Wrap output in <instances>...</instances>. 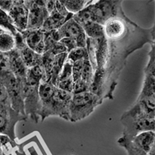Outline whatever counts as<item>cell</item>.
<instances>
[{"instance_id": "6da1fadb", "label": "cell", "mask_w": 155, "mask_h": 155, "mask_svg": "<svg viewBox=\"0 0 155 155\" xmlns=\"http://www.w3.org/2000/svg\"><path fill=\"white\" fill-rule=\"evenodd\" d=\"M102 102L103 99L90 91L73 94L69 107L70 121L77 122L87 118Z\"/></svg>"}, {"instance_id": "7a4b0ae2", "label": "cell", "mask_w": 155, "mask_h": 155, "mask_svg": "<svg viewBox=\"0 0 155 155\" xmlns=\"http://www.w3.org/2000/svg\"><path fill=\"white\" fill-rule=\"evenodd\" d=\"M121 122L124 125V135L130 138L142 132L154 131V118L149 117L134 107L124 113Z\"/></svg>"}, {"instance_id": "3957f363", "label": "cell", "mask_w": 155, "mask_h": 155, "mask_svg": "<svg viewBox=\"0 0 155 155\" xmlns=\"http://www.w3.org/2000/svg\"><path fill=\"white\" fill-rule=\"evenodd\" d=\"M72 95L71 93L59 89L57 87L48 106L41 111L42 119L47 116L54 115L66 120H70L69 107Z\"/></svg>"}, {"instance_id": "277c9868", "label": "cell", "mask_w": 155, "mask_h": 155, "mask_svg": "<svg viewBox=\"0 0 155 155\" xmlns=\"http://www.w3.org/2000/svg\"><path fill=\"white\" fill-rule=\"evenodd\" d=\"M121 1H99L91 4L95 22L104 25L110 18L117 16L121 10Z\"/></svg>"}, {"instance_id": "5b68a950", "label": "cell", "mask_w": 155, "mask_h": 155, "mask_svg": "<svg viewBox=\"0 0 155 155\" xmlns=\"http://www.w3.org/2000/svg\"><path fill=\"white\" fill-rule=\"evenodd\" d=\"M28 8V21L26 30H36L41 28L49 16L45 6V1L24 2Z\"/></svg>"}, {"instance_id": "8992f818", "label": "cell", "mask_w": 155, "mask_h": 155, "mask_svg": "<svg viewBox=\"0 0 155 155\" xmlns=\"http://www.w3.org/2000/svg\"><path fill=\"white\" fill-rule=\"evenodd\" d=\"M13 6L8 12L12 18L16 29L19 32L25 31L27 29L28 21V8L23 1H13Z\"/></svg>"}, {"instance_id": "52a82bcc", "label": "cell", "mask_w": 155, "mask_h": 155, "mask_svg": "<svg viewBox=\"0 0 155 155\" xmlns=\"http://www.w3.org/2000/svg\"><path fill=\"white\" fill-rule=\"evenodd\" d=\"M27 46L38 54H43L45 52V33L40 29L25 30L21 32Z\"/></svg>"}, {"instance_id": "ba28073f", "label": "cell", "mask_w": 155, "mask_h": 155, "mask_svg": "<svg viewBox=\"0 0 155 155\" xmlns=\"http://www.w3.org/2000/svg\"><path fill=\"white\" fill-rule=\"evenodd\" d=\"M83 32L84 31L82 27L78 24L72 18L63 24L59 29L50 33L54 41H59L64 38H71L76 40Z\"/></svg>"}, {"instance_id": "9c48e42d", "label": "cell", "mask_w": 155, "mask_h": 155, "mask_svg": "<svg viewBox=\"0 0 155 155\" xmlns=\"http://www.w3.org/2000/svg\"><path fill=\"white\" fill-rule=\"evenodd\" d=\"M118 15L115 17L110 18L104 25L105 36L110 41L116 40L122 38L125 32V20L119 17Z\"/></svg>"}, {"instance_id": "30bf717a", "label": "cell", "mask_w": 155, "mask_h": 155, "mask_svg": "<svg viewBox=\"0 0 155 155\" xmlns=\"http://www.w3.org/2000/svg\"><path fill=\"white\" fill-rule=\"evenodd\" d=\"M132 142L138 148L149 155L155 154V134L149 131L140 133L131 138Z\"/></svg>"}, {"instance_id": "8fae6325", "label": "cell", "mask_w": 155, "mask_h": 155, "mask_svg": "<svg viewBox=\"0 0 155 155\" xmlns=\"http://www.w3.org/2000/svg\"><path fill=\"white\" fill-rule=\"evenodd\" d=\"M9 57L10 68L12 74L19 81L24 82L26 79L27 69L24 64L21 57L20 52L17 49H14L8 53Z\"/></svg>"}, {"instance_id": "7c38bea8", "label": "cell", "mask_w": 155, "mask_h": 155, "mask_svg": "<svg viewBox=\"0 0 155 155\" xmlns=\"http://www.w3.org/2000/svg\"><path fill=\"white\" fill-rule=\"evenodd\" d=\"M68 20H70V19H68L61 16L55 9L53 12L50 14L40 29L44 33L56 31Z\"/></svg>"}, {"instance_id": "4fadbf2b", "label": "cell", "mask_w": 155, "mask_h": 155, "mask_svg": "<svg viewBox=\"0 0 155 155\" xmlns=\"http://www.w3.org/2000/svg\"><path fill=\"white\" fill-rule=\"evenodd\" d=\"M56 88L51 82H40L38 87V95L41 110L48 106Z\"/></svg>"}, {"instance_id": "5bb4252c", "label": "cell", "mask_w": 155, "mask_h": 155, "mask_svg": "<svg viewBox=\"0 0 155 155\" xmlns=\"http://www.w3.org/2000/svg\"><path fill=\"white\" fill-rule=\"evenodd\" d=\"M21 57L23 59L24 64L27 69L31 68L37 65H41L42 54H38L31 49L26 47L24 49L19 51Z\"/></svg>"}, {"instance_id": "9a60e30c", "label": "cell", "mask_w": 155, "mask_h": 155, "mask_svg": "<svg viewBox=\"0 0 155 155\" xmlns=\"http://www.w3.org/2000/svg\"><path fill=\"white\" fill-rule=\"evenodd\" d=\"M68 54V52H65V53L58 54L54 57L53 67H52L51 74V82L56 87L58 84L59 76L62 70L63 65H64L65 61L67 59Z\"/></svg>"}, {"instance_id": "2e32d148", "label": "cell", "mask_w": 155, "mask_h": 155, "mask_svg": "<svg viewBox=\"0 0 155 155\" xmlns=\"http://www.w3.org/2000/svg\"><path fill=\"white\" fill-rule=\"evenodd\" d=\"M73 19L82 27L91 23H93V22H95L93 11L91 7V4L88 5L87 7H85L84 9L74 15Z\"/></svg>"}, {"instance_id": "e0dca14e", "label": "cell", "mask_w": 155, "mask_h": 155, "mask_svg": "<svg viewBox=\"0 0 155 155\" xmlns=\"http://www.w3.org/2000/svg\"><path fill=\"white\" fill-rule=\"evenodd\" d=\"M155 97V75L145 74L143 87L138 99Z\"/></svg>"}, {"instance_id": "ac0fdd59", "label": "cell", "mask_w": 155, "mask_h": 155, "mask_svg": "<svg viewBox=\"0 0 155 155\" xmlns=\"http://www.w3.org/2000/svg\"><path fill=\"white\" fill-rule=\"evenodd\" d=\"M0 29L15 37L19 32L8 13L0 9Z\"/></svg>"}, {"instance_id": "d6986e66", "label": "cell", "mask_w": 155, "mask_h": 155, "mask_svg": "<svg viewBox=\"0 0 155 155\" xmlns=\"http://www.w3.org/2000/svg\"><path fill=\"white\" fill-rule=\"evenodd\" d=\"M82 28L87 38L98 39L105 36L104 27L95 22L88 24Z\"/></svg>"}, {"instance_id": "ffe728a7", "label": "cell", "mask_w": 155, "mask_h": 155, "mask_svg": "<svg viewBox=\"0 0 155 155\" xmlns=\"http://www.w3.org/2000/svg\"><path fill=\"white\" fill-rule=\"evenodd\" d=\"M15 48V37L5 31L2 32L0 34V52L8 53Z\"/></svg>"}, {"instance_id": "44dd1931", "label": "cell", "mask_w": 155, "mask_h": 155, "mask_svg": "<svg viewBox=\"0 0 155 155\" xmlns=\"http://www.w3.org/2000/svg\"><path fill=\"white\" fill-rule=\"evenodd\" d=\"M118 142L121 146L125 148L129 155H149L135 146L131 138L126 135H123V136L118 140Z\"/></svg>"}, {"instance_id": "7402d4cb", "label": "cell", "mask_w": 155, "mask_h": 155, "mask_svg": "<svg viewBox=\"0 0 155 155\" xmlns=\"http://www.w3.org/2000/svg\"><path fill=\"white\" fill-rule=\"evenodd\" d=\"M62 4L64 5V6L66 8V9L70 13L75 15V14L80 12V10L84 9L85 7H87L88 5L93 2V1H85V0H65V1H61Z\"/></svg>"}, {"instance_id": "603a6c76", "label": "cell", "mask_w": 155, "mask_h": 155, "mask_svg": "<svg viewBox=\"0 0 155 155\" xmlns=\"http://www.w3.org/2000/svg\"><path fill=\"white\" fill-rule=\"evenodd\" d=\"M93 76L94 71L93 70L92 65L91 64L88 57H87L84 59V64H83L82 71L80 78L84 80L89 87H91V83H92L93 81Z\"/></svg>"}, {"instance_id": "cb8c5ba5", "label": "cell", "mask_w": 155, "mask_h": 155, "mask_svg": "<svg viewBox=\"0 0 155 155\" xmlns=\"http://www.w3.org/2000/svg\"><path fill=\"white\" fill-rule=\"evenodd\" d=\"M87 57H88L87 48L77 47V48L71 50L70 52H68L67 59L74 63L77 61L84 59Z\"/></svg>"}, {"instance_id": "d4e9b609", "label": "cell", "mask_w": 155, "mask_h": 155, "mask_svg": "<svg viewBox=\"0 0 155 155\" xmlns=\"http://www.w3.org/2000/svg\"><path fill=\"white\" fill-rule=\"evenodd\" d=\"M72 65L73 62L71 61L66 59L65 62L63 65V67L62 68V70L59 76V78H58V82L62 80H64L69 78L72 76Z\"/></svg>"}, {"instance_id": "484cf974", "label": "cell", "mask_w": 155, "mask_h": 155, "mask_svg": "<svg viewBox=\"0 0 155 155\" xmlns=\"http://www.w3.org/2000/svg\"><path fill=\"white\" fill-rule=\"evenodd\" d=\"M74 84V81L72 76H71L68 79L62 80V81H60L58 82L57 87L59 88V89L72 93Z\"/></svg>"}, {"instance_id": "4316f807", "label": "cell", "mask_w": 155, "mask_h": 155, "mask_svg": "<svg viewBox=\"0 0 155 155\" xmlns=\"http://www.w3.org/2000/svg\"><path fill=\"white\" fill-rule=\"evenodd\" d=\"M90 91V87L84 80L81 78L77 80L76 81L74 82V88L72 91V94H78L80 93L87 92Z\"/></svg>"}, {"instance_id": "83f0119b", "label": "cell", "mask_w": 155, "mask_h": 155, "mask_svg": "<svg viewBox=\"0 0 155 155\" xmlns=\"http://www.w3.org/2000/svg\"><path fill=\"white\" fill-rule=\"evenodd\" d=\"M84 64V59L77 61L73 63L72 65V78L74 81L75 82L77 80L81 78V74Z\"/></svg>"}, {"instance_id": "f1b7e54d", "label": "cell", "mask_w": 155, "mask_h": 155, "mask_svg": "<svg viewBox=\"0 0 155 155\" xmlns=\"http://www.w3.org/2000/svg\"><path fill=\"white\" fill-rule=\"evenodd\" d=\"M55 9L57 12L61 16H63L68 19H71L73 18L74 15L71 13H70L66 9V8L64 6L61 2V1H56L55 2Z\"/></svg>"}, {"instance_id": "f546056e", "label": "cell", "mask_w": 155, "mask_h": 155, "mask_svg": "<svg viewBox=\"0 0 155 155\" xmlns=\"http://www.w3.org/2000/svg\"><path fill=\"white\" fill-rule=\"evenodd\" d=\"M48 51H51L54 56L58 54H61L65 52H68V49L66 48V47L61 44L60 41H55L53 46H52L51 50Z\"/></svg>"}, {"instance_id": "4dcf8cb0", "label": "cell", "mask_w": 155, "mask_h": 155, "mask_svg": "<svg viewBox=\"0 0 155 155\" xmlns=\"http://www.w3.org/2000/svg\"><path fill=\"white\" fill-rule=\"evenodd\" d=\"M60 42L64 45L68 49V52H70L71 50L77 48L76 40L71 38H64L61 40Z\"/></svg>"}, {"instance_id": "1f68e13d", "label": "cell", "mask_w": 155, "mask_h": 155, "mask_svg": "<svg viewBox=\"0 0 155 155\" xmlns=\"http://www.w3.org/2000/svg\"><path fill=\"white\" fill-rule=\"evenodd\" d=\"M9 99V94L7 88L4 84L0 83V105L6 103Z\"/></svg>"}, {"instance_id": "d6a6232c", "label": "cell", "mask_w": 155, "mask_h": 155, "mask_svg": "<svg viewBox=\"0 0 155 155\" xmlns=\"http://www.w3.org/2000/svg\"><path fill=\"white\" fill-rule=\"evenodd\" d=\"M8 126V118L4 112H0V133L5 131Z\"/></svg>"}, {"instance_id": "836d02e7", "label": "cell", "mask_w": 155, "mask_h": 155, "mask_svg": "<svg viewBox=\"0 0 155 155\" xmlns=\"http://www.w3.org/2000/svg\"><path fill=\"white\" fill-rule=\"evenodd\" d=\"M13 1H0V9L9 12L13 6Z\"/></svg>"}, {"instance_id": "e575fe53", "label": "cell", "mask_w": 155, "mask_h": 155, "mask_svg": "<svg viewBox=\"0 0 155 155\" xmlns=\"http://www.w3.org/2000/svg\"><path fill=\"white\" fill-rule=\"evenodd\" d=\"M55 2L56 1H45V6L49 15L55 10Z\"/></svg>"}, {"instance_id": "d590c367", "label": "cell", "mask_w": 155, "mask_h": 155, "mask_svg": "<svg viewBox=\"0 0 155 155\" xmlns=\"http://www.w3.org/2000/svg\"><path fill=\"white\" fill-rule=\"evenodd\" d=\"M0 143H1V142H0Z\"/></svg>"}]
</instances>
